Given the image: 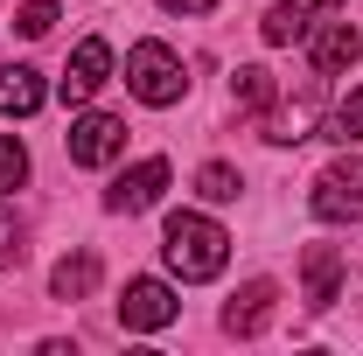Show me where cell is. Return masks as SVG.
<instances>
[{"mask_svg":"<svg viewBox=\"0 0 363 356\" xmlns=\"http://www.w3.org/2000/svg\"><path fill=\"white\" fill-rule=\"evenodd\" d=\"M14 28H21V35H49V28H56V0H21Z\"/></svg>","mask_w":363,"mask_h":356,"instance_id":"obj_19","label":"cell"},{"mask_svg":"<svg viewBox=\"0 0 363 356\" xmlns=\"http://www.w3.org/2000/svg\"><path fill=\"white\" fill-rule=\"evenodd\" d=\"M91 287H98V252L56 259V272H49V301H91Z\"/></svg>","mask_w":363,"mask_h":356,"instance_id":"obj_13","label":"cell"},{"mask_svg":"<svg viewBox=\"0 0 363 356\" xmlns=\"http://www.w3.org/2000/svg\"><path fill=\"white\" fill-rule=\"evenodd\" d=\"M230 98L252 105V112H266V105H272V70H266V63H245V70L230 77Z\"/></svg>","mask_w":363,"mask_h":356,"instance_id":"obj_17","label":"cell"},{"mask_svg":"<svg viewBox=\"0 0 363 356\" xmlns=\"http://www.w3.org/2000/svg\"><path fill=\"white\" fill-rule=\"evenodd\" d=\"M238 189H245V182H238L230 161H203V168H196V196H203V203H238Z\"/></svg>","mask_w":363,"mask_h":356,"instance_id":"obj_16","label":"cell"},{"mask_svg":"<svg viewBox=\"0 0 363 356\" xmlns=\"http://www.w3.org/2000/svg\"><path fill=\"white\" fill-rule=\"evenodd\" d=\"M259 133H266L272 147H294V140H315V133H321V84H315V91H301V98H279V105H266Z\"/></svg>","mask_w":363,"mask_h":356,"instance_id":"obj_8","label":"cell"},{"mask_svg":"<svg viewBox=\"0 0 363 356\" xmlns=\"http://www.w3.org/2000/svg\"><path fill=\"white\" fill-rule=\"evenodd\" d=\"M21 182H28V147H21L14 133H0V196L21 189Z\"/></svg>","mask_w":363,"mask_h":356,"instance_id":"obj_18","label":"cell"},{"mask_svg":"<svg viewBox=\"0 0 363 356\" xmlns=\"http://www.w3.org/2000/svg\"><path fill=\"white\" fill-rule=\"evenodd\" d=\"M308 203H315L321 223H363V154L357 147H342V154L315 175Z\"/></svg>","mask_w":363,"mask_h":356,"instance_id":"obj_3","label":"cell"},{"mask_svg":"<svg viewBox=\"0 0 363 356\" xmlns=\"http://www.w3.org/2000/svg\"><path fill=\"white\" fill-rule=\"evenodd\" d=\"M266 321H272V279H252V287L224 308V328L230 335H259Z\"/></svg>","mask_w":363,"mask_h":356,"instance_id":"obj_14","label":"cell"},{"mask_svg":"<svg viewBox=\"0 0 363 356\" xmlns=\"http://www.w3.org/2000/svg\"><path fill=\"white\" fill-rule=\"evenodd\" d=\"M175 314H182V301H175L168 279H126V294H119V328L154 335V328H168Z\"/></svg>","mask_w":363,"mask_h":356,"instance_id":"obj_6","label":"cell"},{"mask_svg":"<svg viewBox=\"0 0 363 356\" xmlns=\"http://www.w3.org/2000/svg\"><path fill=\"white\" fill-rule=\"evenodd\" d=\"M301 279H308V308H335V294H342V252L335 245H308L301 252Z\"/></svg>","mask_w":363,"mask_h":356,"instance_id":"obj_12","label":"cell"},{"mask_svg":"<svg viewBox=\"0 0 363 356\" xmlns=\"http://www.w3.org/2000/svg\"><path fill=\"white\" fill-rule=\"evenodd\" d=\"M321 140H335V147H357V140H363V84L321 112Z\"/></svg>","mask_w":363,"mask_h":356,"instance_id":"obj_15","label":"cell"},{"mask_svg":"<svg viewBox=\"0 0 363 356\" xmlns=\"http://www.w3.org/2000/svg\"><path fill=\"white\" fill-rule=\"evenodd\" d=\"M43 105H49V84L35 63H0V112L7 119H35Z\"/></svg>","mask_w":363,"mask_h":356,"instance_id":"obj_11","label":"cell"},{"mask_svg":"<svg viewBox=\"0 0 363 356\" xmlns=\"http://www.w3.org/2000/svg\"><path fill=\"white\" fill-rule=\"evenodd\" d=\"M126 154V119L119 112H77L70 119V161L77 168H112Z\"/></svg>","mask_w":363,"mask_h":356,"instance_id":"obj_4","label":"cell"},{"mask_svg":"<svg viewBox=\"0 0 363 356\" xmlns=\"http://www.w3.org/2000/svg\"><path fill=\"white\" fill-rule=\"evenodd\" d=\"M105 84H112V49L98 43V35H84V43L70 49V70H63V105H91Z\"/></svg>","mask_w":363,"mask_h":356,"instance_id":"obj_10","label":"cell"},{"mask_svg":"<svg viewBox=\"0 0 363 356\" xmlns=\"http://www.w3.org/2000/svg\"><path fill=\"white\" fill-rule=\"evenodd\" d=\"M168 182H175V175H168V161L147 154V161H133L126 175L105 189V210H112V217H140V210H154V203L168 196Z\"/></svg>","mask_w":363,"mask_h":356,"instance_id":"obj_5","label":"cell"},{"mask_svg":"<svg viewBox=\"0 0 363 356\" xmlns=\"http://www.w3.org/2000/svg\"><path fill=\"white\" fill-rule=\"evenodd\" d=\"M161 259H168V272L175 279H217V272L230 266V230L217 217H203V210H175L168 217V230H161Z\"/></svg>","mask_w":363,"mask_h":356,"instance_id":"obj_1","label":"cell"},{"mask_svg":"<svg viewBox=\"0 0 363 356\" xmlns=\"http://www.w3.org/2000/svg\"><path fill=\"white\" fill-rule=\"evenodd\" d=\"M126 91H133L140 105H154V112H168V105H182V91H189V70H182V56L168 43H133L126 49Z\"/></svg>","mask_w":363,"mask_h":356,"instance_id":"obj_2","label":"cell"},{"mask_svg":"<svg viewBox=\"0 0 363 356\" xmlns=\"http://www.w3.org/2000/svg\"><path fill=\"white\" fill-rule=\"evenodd\" d=\"M328 14H342V0H272L266 21H259V35H266L272 49H294V43H308Z\"/></svg>","mask_w":363,"mask_h":356,"instance_id":"obj_7","label":"cell"},{"mask_svg":"<svg viewBox=\"0 0 363 356\" xmlns=\"http://www.w3.org/2000/svg\"><path fill=\"white\" fill-rule=\"evenodd\" d=\"M308 56H315V77H342V70H357V56H363L357 21L328 14V21H321L315 35H308Z\"/></svg>","mask_w":363,"mask_h":356,"instance_id":"obj_9","label":"cell"},{"mask_svg":"<svg viewBox=\"0 0 363 356\" xmlns=\"http://www.w3.org/2000/svg\"><path fill=\"white\" fill-rule=\"evenodd\" d=\"M21 259V230H14V210L0 203V266H14Z\"/></svg>","mask_w":363,"mask_h":356,"instance_id":"obj_20","label":"cell"},{"mask_svg":"<svg viewBox=\"0 0 363 356\" xmlns=\"http://www.w3.org/2000/svg\"><path fill=\"white\" fill-rule=\"evenodd\" d=\"M154 7H161V14H210L217 0H154Z\"/></svg>","mask_w":363,"mask_h":356,"instance_id":"obj_21","label":"cell"}]
</instances>
